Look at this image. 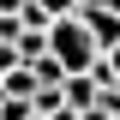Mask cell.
Here are the masks:
<instances>
[{
	"label": "cell",
	"instance_id": "obj_1",
	"mask_svg": "<svg viewBox=\"0 0 120 120\" xmlns=\"http://www.w3.org/2000/svg\"><path fill=\"white\" fill-rule=\"evenodd\" d=\"M48 60H54L66 78L90 72V66L102 60V54H96V42H90V30L78 24V12H72V18H54V24H48Z\"/></svg>",
	"mask_w": 120,
	"mask_h": 120
},
{
	"label": "cell",
	"instance_id": "obj_2",
	"mask_svg": "<svg viewBox=\"0 0 120 120\" xmlns=\"http://www.w3.org/2000/svg\"><path fill=\"white\" fill-rule=\"evenodd\" d=\"M78 24L90 30V42H96V54L120 48V12H102V6H90V0H78Z\"/></svg>",
	"mask_w": 120,
	"mask_h": 120
},
{
	"label": "cell",
	"instance_id": "obj_3",
	"mask_svg": "<svg viewBox=\"0 0 120 120\" xmlns=\"http://www.w3.org/2000/svg\"><path fill=\"white\" fill-rule=\"evenodd\" d=\"M60 102L72 108V114H84V108H96V84H90L84 72H78V78H66V84H60Z\"/></svg>",
	"mask_w": 120,
	"mask_h": 120
},
{
	"label": "cell",
	"instance_id": "obj_4",
	"mask_svg": "<svg viewBox=\"0 0 120 120\" xmlns=\"http://www.w3.org/2000/svg\"><path fill=\"white\" fill-rule=\"evenodd\" d=\"M30 6H42L48 18H72V12H78V0H30Z\"/></svg>",
	"mask_w": 120,
	"mask_h": 120
},
{
	"label": "cell",
	"instance_id": "obj_5",
	"mask_svg": "<svg viewBox=\"0 0 120 120\" xmlns=\"http://www.w3.org/2000/svg\"><path fill=\"white\" fill-rule=\"evenodd\" d=\"M30 114H36L30 102H12V96H0V120H30Z\"/></svg>",
	"mask_w": 120,
	"mask_h": 120
},
{
	"label": "cell",
	"instance_id": "obj_6",
	"mask_svg": "<svg viewBox=\"0 0 120 120\" xmlns=\"http://www.w3.org/2000/svg\"><path fill=\"white\" fill-rule=\"evenodd\" d=\"M24 6H30V0H0V18H18Z\"/></svg>",
	"mask_w": 120,
	"mask_h": 120
},
{
	"label": "cell",
	"instance_id": "obj_7",
	"mask_svg": "<svg viewBox=\"0 0 120 120\" xmlns=\"http://www.w3.org/2000/svg\"><path fill=\"white\" fill-rule=\"evenodd\" d=\"M90 6H102V12H120V0H90Z\"/></svg>",
	"mask_w": 120,
	"mask_h": 120
}]
</instances>
